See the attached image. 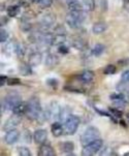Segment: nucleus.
<instances>
[{
	"instance_id": "nucleus-22",
	"label": "nucleus",
	"mask_w": 129,
	"mask_h": 156,
	"mask_svg": "<svg viewBox=\"0 0 129 156\" xmlns=\"http://www.w3.org/2000/svg\"><path fill=\"white\" fill-rule=\"evenodd\" d=\"M26 108H27V104L21 101L19 105H16L12 112V114H16V115L24 116V115H26Z\"/></svg>"
},
{
	"instance_id": "nucleus-44",
	"label": "nucleus",
	"mask_w": 129,
	"mask_h": 156,
	"mask_svg": "<svg viewBox=\"0 0 129 156\" xmlns=\"http://www.w3.org/2000/svg\"><path fill=\"white\" fill-rule=\"evenodd\" d=\"M123 1H124L125 3H129V0H123Z\"/></svg>"
},
{
	"instance_id": "nucleus-29",
	"label": "nucleus",
	"mask_w": 129,
	"mask_h": 156,
	"mask_svg": "<svg viewBox=\"0 0 129 156\" xmlns=\"http://www.w3.org/2000/svg\"><path fill=\"white\" fill-rule=\"evenodd\" d=\"M17 152L20 156H30L31 152L29 150V148L24 147V146H20L17 148Z\"/></svg>"
},
{
	"instance_id": "nucleus-12",
	"label": "nucleus",
	"mask_w": 129,
	"mask_h": 156,
	"mask_svg": "<svg viewBox=\"0 0 129 156\" xmlns=\"http://www.w3.org/2000/svg\"><path fill=\"white\" fill-rule=\"evenodd\" d=\"M51 131L53 133V136L55 137H59L61 136L63 133H65V129H64V125H62L60 121H56L52 124L51 126Z\"/></svg>"
},
{
	"instance_id": "nucleus-23",
	"label": "nucleus",
	"mask_w": 129,
	"mask_h": 156,
	"mask_svg": "<svg viewBox=\"0 0 129 156\" xmlns=\"http://www.w3.org/2000/svg\"><path fill=\"white\" fill-rule=\"evenodd\" d=\"M104 51H105V47L103 46V44H97L93 48H92L91 55H93V56H95V57H98V56H100V55L103 54Z\"/></svg>"
},
{
	"instance_id": "nucleus-31",
	"label": "nucleus",
	"mask_w": 129,
	"mask_h": 156,
	"mask_svg": "<svg viewBox=\"0 0 129 156\" xmlns=\"http://www.w3.org/2000/svg\"><path fill=\"white\" fill-rule=\"evenodd\" d=\"M116 71H117V67L115 66V65H113V64H110V65H107V66H105L104 67V69H103V73H104V75H114V73H116Z\"/></svg>"
},
{
	"instance_id": "nucleus-45",
	"label": "nucleus",
	"mask_w": 129,
	"mask_h": 156,
	"mask_svg": "<svg viewBox=\"0 0 129 156\" xmlns=\"http://www.w3.org/2000/svg\"><path fill=\"white\" fill-rule=\"evenodd\" d=\"M124 156H129V152H126L124 154Z\"/></svg>"
},
{
	"instance_id": "nucleus-16",
	"label": "nucleus",
	"mask_w": 129,
	"mask_h": 156,
	"mask_svg": "<svg viewBox=\"0 0 129 156\" xmlns=\"http://www.w3.org/2000/svg\"><path fill=\"white\" fill-rule=\"evenodd\" d=\"M75 144L71 141H66V142H62L59 145V148L61 150V152H63L64 154L67 155H71V152L75 150Z\"/></svg>"
},
{
	"instance_id": "nucleus-30",
	"label": "nucleus",
	"mask_w": 129,
	"mask_h": 156,
	"mask_svg": "<svg viewBox=\"0 0 129 156\" xmlns=\"http://www.w3.org/2000/svg\"><path fill=\"white\" fill-rule=\"evenodd\" d=\"M20 28H21V30L24 31V32H28V31H30L31 29L33 28V26L31 22H23V21H21Z\"/></svg>"
},
{
	"instance_id": "nucleus-9",
	"label": "nucleus",
	"mask_w": 129,
	"mask_h": 156,
	"mask_svg": "<svg viewBox=\"0 0 129 156\" xmlns=\"http://www.w3.org/2000/svg\"><path fill=\"white\" fill-rule=\"evenodd\" d=\"M22 117L23 116H19V115H16V114H12V116L7 119L6 121L3 124V130L5 133L9 130H12V129H16L18 125L21 123L22 121Z\"/></svg>"
},
{
	"instance_id": "nucleus-41",
	"label": "nucleus",
	"mask_w": 129,
	"mask_h": 156,
	"mask_svg": "<svg viewBox=\"0 0 129 156\" xmlns=\"http://www.w3.org/2000/svg\"><path fill=\"white\" fill-rule=\"evenodd\" d=\"M121 80L129 83V69L125 70L124 73H122V76H121Z\"/></svg>"
},
{
	"instance_id": "nucleus-15",
	"label": "nucleus",
	"mask_w": 129,
	"mask_h": 156,
	"mask_svg": "<svg viewBox=\"0 0 129 156\" xmlns=\"http://www.w3.org/2000/svg\"><path fill=\"white\" fill-rule=\"evenodd\" d=\"M38 155L39 156H55L56 152H55L54 148L50 145L47 144H41L40 148L38 150Z\"/></svg>"
},
{
	"instance_id": "nucleus-17",
	"label": "nucleus",
	"mask_w": 129,
	"mask_h": 156,
	"mask_svg": "<svg viewBox=\"0 0 129 156\" xmlns=\"http://www.w3.org/2000/svg\"><path fill=\"white\" fill-rule=\"evenodd\" d=\"M69 12H84V5L78 0H69L67 2Z\"/></svg>"
},
{
	"instance_id": "nucleus-10",
	"label": "nucleus",
	"mask_w": 129,
	"mask_h": 156,
	"mask_svg": "<svg viewBox=\"0 0 129 156\" xmlns=\"http://www.w3.org/2000/svg\"><path fill=\"white\" fill-rule=\"evenodd\" d=\"M48 139V131L46 129H37L33 133V141L38 145L44 144Z\"/></svg>"
},
{
	"instance_id": "nucleus-39",
	"label": "nucleus",
	"mask_w": 129,
	"mask_h": 156,
	"mask_svg": "<svg viewBox=\"0 0 129 156\" xmlns=\"http://www.w3.org/2000/svg\"><path fill=\"white\" fill-rule=\"evenodd\" d=\"M110 112L112 113V115L114 116V117H116V118H121L122 117V112L118 109H114V108H110Z\"/></svg>"
},
{
	"instance_id": "nucleus-13",
	"label": "nucleus",
	"mask_w": 129,
	"mask_h": 156,
	"mask_svg": "<svg viewBox=\"0 0 129 156\" xmlns=\"http://www.w3.org/2000/svg\"><path fill=\"white\" fill-rule=\"evenodd\" d=\"M19 41H16L15 39L9 41L4 47V53L6 55H12V54H17L18 47H19Z\"/></svg>"
},
{
	"instance_id": "nucleus-36",
	"label": "nucleus",
	"mask_w": 129,
	"mask_h": 156,
	"mask_svg": "<svg viewBox=\"0 0 129 156\" xmlns=\"http://www.w3.org/2000/svg\"><path fill=\"white\" fill-rule=\"evenodd\" d=\"M54 34H65L66 35V29L64 26L58 25L56 28L54 29Z\"/></svg>"
},
{
	"instance_id": "nucleus-42",
	"label": "nucleus",
	"mask_w": 129,
	"mask_h": 156,
	"mask_svg": "<svg viewBox=\"0 0 129 156\" xmlns=\"http://www.w3.org/2000/svg\"><path fill=\"white\" fill-rule=\"evenodd\" d=\"M7 80H9V78H7L6 76L2 75L1 78H0V85H1V86L7 85Z\"/></svg>"
},
{
	"instance_id": "nucleus-34",
	"label": "nucleus",
	"mask_w": 129,
	"mask_h": 156,
	"mask_svg": "<svg viewBox=\"0 0 129 156\" xmlns=\"http://www.w3.org/2000/svg\"><path fill=\"white\" fill-rule=\"evenodd\" d=\"M9 32L4 28H1V30H0V41L1 43H5L9 39Z\"/></svg>"
},
{
	"instance_id": "nucleus-32",
	"label": "nucleus",
	"mask_w": 129,
	"mask_h": 156,
	"mask_svg": "<svg viewBox=\"0 0 129 156\" xmlns=\"http://www.w3.org/2000/svg\"><path fill=\"white\" fill-rule=\"evenodd\" d=\"M38 6L40 9H48L53 4V0H39L38 1Z\"/></svg>"
},
{
	"instance_id": "nucleus-6",
	"label": "nucleus",
	"mask_w": 129,
	"mask_h": 156,
	"mask_svg": "<svg viewBox=\"0 0 129 156\" xmlns=\"http://www.w3.org/2000/svg\"><path fill=\"white\" fill-rule=\"evenodd\" d=\"M103 147V141L101 139H97L95 141H93L90 144L86 145L83 147L81 154L83 156H91V155H95L96 153H98Z\"/></svg>"
},
{
	"instance_id": "nucleus-19",
	"label": "nucleus",
	"mask_w": 129,
	"mask_h": 156,
	"mask_svg": "<svg viewBox=\"0 0 129 156\" xmlns=\"http://www.w3.org/2000/svg\"><path fill=\"white\" fill-rule=\"evenodd\" d=\"M59 62V58L57 57V55L49 53L46 56V66L49 68H54Z\"/></svg>"
},
{
	"instance_id": "nucleus-2",
	"label": "nucleus",
	"mask_w": 129,
	"mask_h": 156,
	"mask_svg": "<svg viewBox=\"0 0 129 156\" xmlns=\"http://www.w3.org/2000/svg\"><path fill=\"white\" fill-rule=\"evenodd\" d=\"M22 101V97L17 91H9L2 99L1 109L3 112L12 111L17 105H19Z\"/></svg>"
},
{
	"instance_id": "nucleus-5",
	"label": "nucleus",
	"mask_w": 129,
	"mask_h": 156,
	"mask_svg": "<svg viewBox=\"0 0 129 156\" xmlns=\"http://www.w3.org/2000/svg\"><path fill=\"white\" fill-rule=\"evenodd\" d=\"M81 123V119L78 116L75 115H70L66 120L64 121V129H65V133L68 136H72L77 133L78 126Z\"/></svg>"
},
{
	"instance_id": "nucleus-47",
	"label": "nucleus",
	"mask_w": 129,
	"mask_h": 156,
	"mask_svg": "<svg viewBox=\"0 0 129 156\" xmlns=\"http://www.w3.org/2000/svg\"><path fill=\"white\" fill-rule=\"evenodd\" d=\"M127 117H128V119H129V114H128V115H127Z\"/></svg>"
},
{
	"instance_id": "nucleus-40",
	"label": "nucleus",
	"mask_w": 129,
	"mask_h": 156,
	"mask_svg": "<svg viewBox=\"0 0 129 156\" xmlns=\"http://www.w3.org/2000/svg\"><path fill=\"white\" fill-rule=\"evenodd\" d=\"M58 52H59L60 54H68V53H69V49L65 46V44H63L58 46Z\"/></svg>"
},
{
	"instance_id": "nucleus-35",
	"label": "nucleus",
	"mask_w": 129,
	"mask_h": 156,
	"mask_svg": "<svg viewBox=\"0 0 129 156\" xmlns=\"http://www.w3.org/2000/svg\"><path fill=\"white\" fill-rule=\"evenodd\" d=\"M47 84H48V86L52 87V88H57L58 85H59V82H58L57 79L51 78L47 80Z\"/></svg>"
},
{
	"instance_id": "nucleus-14",
	"label": "nucleus",
	"mask_w": 129,
	"mask_h": 156,
	"mask_svg": "<svg viewBox=\"0 0 129 156\" xmlns=\"http://www.w3.org/2000/svg\"><path fill=\"white\" fill-rule=\"evenodd\" d=\"M43 61V54L40 52H33L29 56V64L32 67H35L39 65Z\"/></svg>"
},
{
	"instance_id": "nucleus-21",
	"label": "nucleus",
	"mask_w": 129,
	"mask_h": 156,
	"mask_svg": "<svg viewBox=\"0 0 129 156\" xmlns=\"http://www.w3.org/2000/svg\"><path fill=\"white\" fill-rule=\"evenodd\" d=\"M71 46L75 48V49L78 50V51H84V50L87 49V43L84 41L83 38L81 37H75L71 41Z\"/></svg>"
},
{
	"instance_id": "nucleus-8",
	"label": "nucleus",
	"mask_w": 129,
	"mask_h": 156,
	"mask_svg": "<svg viewBox=\"0 0 129 156\" xmlns=\"http://www.w3.org/2000/svg\"><path fill=\"white\" fill-rule=\"evenodd\" d=\"M56 22V15L53 12H47L40 18L38 23V30L41 32H48L49 29Z\"/></svg>"
},
{
	"instance_id": "nucleus-25",
	"label": "nucleus",
	"mask_w": 129,
	"mask_h": 156,
	"mask_svg": "<svg viewBox=\"0 0 129 156\" xmlns=\"http://www.w3.org/2000/svg\"><path fill=\"white\" fill-rule=\"evenodd\" d=\"M21 6L20 5H10L7 7V16L9 18H15L20 14Z\"/></svg>"
},
{
	"instance_id": "nucleus-4",
	"label": "nucleus",
	"mask_w": 129,
	"mask_h": 156,
	"mask_svg": "<svg viewBox=\"0 0 129 156\" xmlns=\"http://www.w3.org/2000/svg\"><path fill=\"white\" fill-rule=\"evenodd\" d=\"M97 139H100V131H99V129L96 128L95 126H90V127H88L80 137L81 144L83 145V146H86V145L90 144V143L95 141Z\"/></svg>"
},
{
	"instance_id": "nucleus-26",
	"label": "nucleus",
	"mask_w": 129,
	"mask_h": 156,
	"mask_svg": "<svg viewBox=\"0 0 129 156\" xmlns=\"http://www.w3.org/2000/svg\"><path fill=\"white\" fill-rule=\"evenodd\" d=\"M31 65L28 63H22L20 66V73L22 76H30L32 73V69H31Z\"/></svg>"
},
{
	"instance_id": "nucleus-46",
	"label": "nucleus",
	"mask_w": 129,
	"mask_h": 156,
	"mask_svg": "<svg viewBox=\"0 0 129 156\" xmlns=\"http://www.w3.org/2000/svg\"><path fill=\"white\" fill-rule=\"evenodd\" d=\"M126 94H127V97H128V99H129V90H128V92Z\"/></svg>"
},
{
	"instance_id": "nucleus-18",
	"label": "nucleus",
	"mask_w": 129,
	"mask_h": 156,
	"mask_svg": "<svg viewBox=\"0 0 129 156\" xmlns=\"http://www.w3.org/2000/svg\"><path fill=\"white\" fill-rule=\"evenodd\" d=\"M94 79V73L91 70H84L83 73L78 76V80H80L82 83H85V84H89L93 81Z\"/></svg>"
},
{
	"instance_id": "nucleus-20",
	"label": "nucleus",
	"mask_w": 129,
	"mask_h": 156,
	"mask_svg": "<svg viewBox=\"0 0 129 156\" xmlns=\"http://www.w3.org/2000/svg\"><path fill=\"white\" fill-rule=\"evenodd\" d=\"M107 24L105 22H97L93 25L92 27V32H93L95 35H98V34H101L106 31L107 29Z\"/></svg>"
},
{
	"instance_id": "nucleus-43",
	"label": "nucleus",
	"mask_w": 129,
	"mask_h": 156,
	"mask_svg": "<svg viewBox=\"0 0 129 156\" xmlns=\"http://www.w3.org/2000/svg\"><path fill=\"white\" fill-rule=\"evenodd\" d=\"M30 3H38V1L39 0H28Z\"/></svg>"
},
{
	"instance_id": "nucleus-37",
	"label": "nucleus",
	"mask_w": 129,
	"mask_h": 156,
	"mask_svg": "<svg viewBox=\"0 0 129 156\" xmlns=\"http://www.w3.org/2000/svg\"><path fill=\"white\" fill-rule=\"evenodd\" d=\"M21 80L18 78H9L7 80V85L9 86H16V85H20Z\"/></svg>"
},
{
	"instance_id": "nucleus-33",
	"label": "nucleus",
	"mask_w": 129,
	"mask_h": 156,
	"mask_svg": "<svg viewBox=\"0 0 129 156\" xmlns=\"http://www.w3.org/2000/svg\"><path fill=\"white\" fill-rule=\"evenodd\" d=\"M23 139H24V141L26 143H28V144H30V143H32V140H33V134H31L30 131L28 130H25L24 133H23Z\"/></svg>"
},
{
	"instance_id": "nucleus-1",
	"label": "nucleus",
	"mask_w": 129,
	"mask_h": 156,
	"mask_svg": "<svg viewBox=\"0 0 129 156\" xmlns=\"http://www.w3.org/2000/svg\"><path fill=\"white\" fill-rule=\"evenodd\" d=\"M26 104H27L26 116H27L30 120H38L44 113L43 107H41L40 100H39L38 97L32 96Z\"/></svg>"
},
{
	"instance_id": "nucleus-27",
	"label": "nucleus",
	"mask_w": 129,
	"mask_h": 156,
	"mask_svg": "<svg viewBox=\"0 0 129 156\" xmlns=\"http://www.w3.org/2000/svg\"><path fill=\"white\" fill-rule=\"evenodd\" d=\"M116 88H117V91H118V92L125 94V93H127L128 90H129V83H127V82H124V81L121 80V82H120L119 84H118Z\"/></svg>"
},
{
	"instance_id": "nucleus-24",
	"label": "nucleus",
	"mask_w": 129,
	"mask_h": 156,
	"mask_svg": "<svg viewBox=\"0 0 129 156\" xmlns=\"http://www.w3.org/2000/svg\"><path fill=\"white\" fill-rule=\"evenodd\" d=\"M66 41V35L65 34H54L52 46H60V44H65Z\"/></svg>"
},
{
	"instance_id": "nucleus-3",
	"label": "nucleus",
	"mask_w": 129,
	"mask_h": 156,
	"mask_svg": "<svg viewBox=\"0 0 129 156\" xmlns=\"http://www.w3.org/2000/svg\"><path fill=\"white\" fill-rule=\"evenodd\" d=\"M66 24L71 29H78L85 21L84 12H69L65 17Z\"/></svg>"
},
{
	"instance_id": "nucleus-7",
	"label": "nucleus",
	"mask_w": 129,
	"mask_h": 156,
	"mask_svg": "<svg viewBox=\"0 0 129 156\" xmlns=\"http://www.w3.org/2000/svg\"><path fill=\"white\" fill-rule=\"evenodd\" d=\"M44 111V116H46L47 121L54 120V119H58L59 120V116L61 114L62 108L57 101L54 100V101L50 102L48 107H47V109Z\"/></svg>"
},
{
	"instance_id": "nucleus-11",
	"label": "nucleus",
	"mask_w": 129,
	"mask_h": 156,
	"mask_svg": "<svg viewBox=\"0 0 129 156\" xmlns=\"http://www.w3.org/2000/svg\"><path fill=\"white\" fill-rule=\"evenodd\" d=\"M20 137V133L17 130V129H12V130H9L5 133L4 136V142L5 144L7 145H14L16 142H18Z\"/></svg>"
},
{
	"instance_id": "nucleus-28",
	"label": "nucleus",
	"mask_w": 129,
	"mask_h": 156,
	"mask_svg": "<svg viewBox=\"0 0 129 156\" xmlns=\"http://www.w3.org/2000/svg\"><path fill=\"white\" fill-rule=\"evenodd\" d=\"M84 9L88 12H93L95 9V0H82Z\"/></svg>"
},
{
	"instance_id": "nucleus-38",
	"label": "nucleus",
	"mask_w": 129,
	"mask_h": 156,
	"mask_svg": "<svg viewBox=\"0 0 129 156\" xmlns=\"http://www.w3.org/2000/svg\"><path fill=\"white\" fill-rule=\"evenodd\" d=\"M26 54V48L24 44H19V47H18V51H17V55L20 57H24V55Z\"/></svg>"
}]
</instances>
